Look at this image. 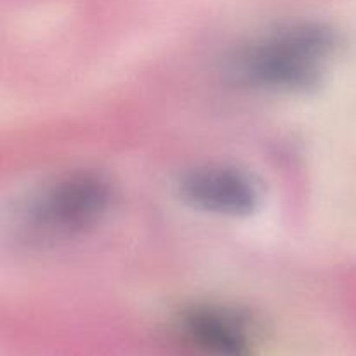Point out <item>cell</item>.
<instances>
[{
	"label": "cell",
	"mask_w": 356,
	"mask_h": 356,
	"mask_svg": "<svg viewBox=\"0 0 356 356\" xmlns=\"http://www.w3.org/2000/svg\"><path fill=\"white\" fill-rule=\"evenodd\" d=\"M188 343L205 356H254L256 325L238 309L202 305L181 315Z\"/></svg>",
	"instance_id": "obj_4"
},
{
	"label": "cell",
	"mask_w": 356,
	"mask_h": 356,
	"mask_svg": "<svg viewBox=\"0 0 356 356\" xmlns=\"http://www.w3.org/2000/svg\"><path fill=\"white\" fill-rule=\"evenodd\" d=\"M111 205V186L90 170L72 172L35 195L26 219L47 235H72L86 232L104 218Z\"/></svg>",
	"instance_id": "obj_2"
},
{
	"label": "cell",
	"mask_w": 356,
	"mask_h": 356,
	"mask_svg": "<svg viewBox=\"0 0 356 356\" xmlns=\"http://www.w3.org/2000/svg\"><path fill=\"white\" fill-rule=\"evenodd\" d=\"M181 197L204 212L245 218L261 204V188L245 170L209 165L188 172L179 183Z\"/></svg>",
	"instance_id": "obj_3"
},
{
	"label": "cell",
	"mask_w": 356,
	"mask_h": 356,
	"mask_svg": "<svg viewBox=\"0 0 356 356\" xmlns=\"http://www.w3.org/2000/svg\"><path fill=\"white\" fill-rule=\"evenodd\" d=\"M339 47L329 26L287 24L243 45L228 70L236 83L271 92H301L322 80L327 63Z\"/></svg>",
	"instance_id": "obj_1"
}]
</instances>
